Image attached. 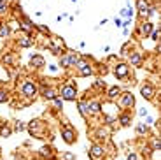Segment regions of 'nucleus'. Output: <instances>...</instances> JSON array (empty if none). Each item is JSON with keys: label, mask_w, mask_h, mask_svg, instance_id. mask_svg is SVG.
Returning a JSON list of instances; mask_svg holds the SVG:
<instances>
[{"label": "nucleus", "mask_w": 161, "mask_h": 160, "mask_svg": "<svg viewBox=\"0 0 161 160\" xmlns=\"http://www.w3.org/2000/svg\"><path fill=\"white\" fill-rule=\"evenodd\" d=\"M61 137H63V141H65L67 144H72V143L75 141V132H74V127L68 125V123H65V125H63Z\"/></svg>", "instance_id": "nucleus-1"}, {"label": "nucleus", "mask_w": 161, "mask_h": 160, "mask_svg": "<svg viewBox=\"0 0 161 160\" xmlns=\"http://www.w3.org/2000/svg\"><path fill=\"white\" fill-rule=\"evenodd\" d=\"M21 91H23V95L25 97H35L37 95V86H35V83H32V81H26V83H23V86H21Z\"/></svg>", "instance_id": "nucleus-2"}, {"label": "nucleus", "mask_w": 161, "mask_h": 160, "mask_svg": "<svg viewBox=\"0 0 161 160\" xmlns=\"http://www.w3.org/2000/svg\"><path fill=\"white\" fill-rule=\"evenodd\" d=\"M75 95H77V91H75V88H74L72 84H67V86H63V90H61V99H65V100H75Z\"/></svg>", "instance_id": "nucleus-3"}, {"label": "nucleus", "mask_w": 161, "mask_h": 160, "mask_svg": "<svg viewBox=\"0 0 161 160\" xmlns=\"http://www.w3.org/2000/svg\"><path fill=\"white\" fill-rule=\"evenodd\" d=\"M63 48H65V42H63L60 37H53V39H51V51H53L54 55H58Z\"/></svg>", "instance_id": "nucleus-4"}, {"label": "nucleus", "mask_w": 161, "mask_h": 160, "mask_svg": "<svg viewBox=\"0 0 161 160\" xmlns=\"http://www.w3.org/2000/svg\"><path fill=\"white\" fill-rule=\"evenodd\" d=\"M42 128V123L39 121V120H32L30 123H28V130H30V134L32 136H35V134H39Z\"/></svg>", "instance_id": "nucleus-5"}, {"label": "nucleus", "mask_w": 161, "mask_h": 160, "mask_svg": "<svg viewBox=\"0 0 161 160\" xmlns=\"http://www.w3.org/2000/svg\"><path fill=\"white\" fill-rule=\"evenodd\" d=\"M30 63H32L33 69H40V67H44L46 60H44V56H40V55H33L32 56V60H30Z\"/></svg>", "instance_id": "nucleus-6"}, {"label": "nucleus", "mask_w": 161, "mask_h": 160, "mask_svg": "<svg viewBox=\"0 0 161 160\" xmlns=\"http://www.w3.org/2000/svg\"><path fill=\"white\" fill-rule=\"evenodd\" d=\"M128 65H124V63H119V65H116V70H114V74L117 77H126L128 76Z\"/></svg>", "instance_id": "nucleus-7"}, {"label": "nucleus", "mask_w": 161, "mask_h": 160, "mask_svg": "<svg viewBox=\"0 0 161 160\" xmlns=\"http://www.w3.org/2000/svg\"><path fill=\"white\" fill-rule=\"evenodd\" d=\"M121 104L124 106V107H131L135 104V97H133L131 93H124V95H121Z\"/></svg>", "instance_id": "nucleus-8"}, {"label": "nucleus", "mask_w": 161, "mask_h": 160, "mask_svg": "<svg viewBox=\"0 0 161 160\" xmlns=\"http://www.w3.org/2000/svg\"><path fill=\"white\" fill-rule=\"evenodd\" d=\"M91 158L93 160H98L100 157H103V148L100 146V144H95V146L91 148Z\"/></svg>", "instance_id": "nucleus-9"}, {"label": "nucleus", "mask_w": 161, "mask_h": 160, "mask_svg": "<svg viewBox=\"0 0 161 160\" xmlns=\"http://www.w3.org/2000/svg\"><path fill=\"white\" fill-rule=\"evenodd\" d=\"M142 97L144 99H152L154 97V88L151 84H144V86H142Z\"/></svg>", "instance_id": "nucleus-10"}, {"label": "nucleus", "mask_w": 161, "mask_h": 160, "mask_svg": "<svg viewBox=\"0 0 161 160\" xmlns=\"http://www.w3.org/2000/svg\"><path fill=\"white\" fill-rule=\"evenodd\" d=\"M40 155H42V157H47V158H53V157H54L53 150H51L49 146H44V148H42V150H40Z\"/></svg>", "instance_id": "nucleus-11"}, {"label": "nucleus", "mask_w": 161, "mask_h": 160, "mask_svg": "<svg viewBox=\"0 0 161 160\" xmlns=\"http://www.w3.org/2000/svg\"><path fill=\"white\" fill-rule=\"evenodd\" d=\"M130 62H131V65H140V63H142V56H140L138 53H133V55L130 56Z\"/></svg>", "instance_id": "nucleus-12"}, {"label": "nucleus", "mask_w": 161, "mask_h": 160, "mask_svg": "<svg viewBox=\"0 0 161 160\" xmlns=\"http://www.w3.org/2000/svg\"><path fill=\"white\" fill-rule=\"evenodd\" d=\"M33 44V41L30 39V37H23V39H19V46L21 48H30Z\"/></svg>", "instance_id": "nucleus-13"}, {"label": "nucleus", "mask_w": 161, "mask_h": 160, "mask_svg": "<svg viewBox=\"0 0 161 160\" xmlns=\"http://www.w3.org/2000/svg\"><path fill=\"white\" fill-rule=\"evenodd\" d=\"M44 97L47 99V100H53V99L56 97V91L53 90V88H46V90H44Z\"/></svg>", "instance_id": "nucleus-14"}, {"label": "nucleus", "mask_w": 161, "mask_h": 160, "mask_svg": "<svg viewBox=\"0 0 161 160\" xmlns=\"http://www.w3.org/2000/svg\"><path fill=\"white\" fill-rule=\"evenodd\" d=\"M140 30H142V34H144V35H149V34H151V30H152V23H149V21L144 23Z\"/></svg>", "instance_id": "nucleus-15"}, {"label": "nucleus", "mask_w": 161, "mask_h": 160, "mask_svg": "<svg viewBox=\"0 0 161 160\" xmlns=\"http://www.w3.org/2000/svg\"><path fill=\"white\" fill-rule=\"evenodd\" d=\"M60 65H61L63 69H68L70 67V60H68V55H63L60 58Z\"/></svg>", "instance_id": "nucleus-16"}, {"label": "nucleus", "mask_w": 161, "mask_h": 160, "mask_svg": "<svg viewBox=\"0 0 161 160\" xmlns=\"http://www.w3.org/2000/svg\"><path fill=\"white\" fill-rule=\"evenodd\" d=\"M119 121H121V125L128 127L130 123H131V118H130V114H121V118H119Z\"/></svg>", "instance_id": "nucleus-17"}, {"label": "nucleus", "mask_w": 161, "mask_h": 160, "mask_svg": "<svg viewBox=\"0 0 161 160\" xmlns=\"http://www.w3.org/2000/svg\"><path fill=\"white\" fill-rule=\"evenodd\" d=\"M68 60H70V67H74L79 62V55L77 53H68Z\"/></svg>", "instance_id": "nucleus-18"}, {"label": "nucleus", "mask_w": 161, "mask_h": 160, "mask_svg": "<svg viewBox=\"0 0 161 160\" xmlns=\"http://www.w3.org/2000/svg\"><path fill=\"white\" fill-rule=\"evenodd\" d=\"M11 132H12V130H11L9 127H5V125L0 127V136H2V137H9V136H11Z\"/></svg>", "instance_id": "nucleus-19"}, {"label": "nucleus", "mask_w": 161, "mask_h": 160, "mask_svg": "<svg viewBox=\"0 0 161 160\" xmlns=\"http://www.w3.org/2000/svg\"><path fill=\"white\" fill-rule=\"evenodd\" d=\"M9 34H11V28L7 25H0V37H7Z\"/></svg>", "instance_id": "nucleus-20"}, {"label": "nucleus", "mask_w": 161, "mask_h": 160, "mask_svg": "<svg viewBox=\"0 0 161 160\" xmlns=\"http://www.w3.org/2000/svg\"><path fill=\"white\" fill-rule=\"evenodd\" d=\"M119 93H121V90H119L117 86H112L110 90H109V97H110V99H116Z\"/></svg>", "instance_id": "nucleus-21"}, {"label": "nucleus", "mask_w": 161, "mask_h": 160, "mask_svg": "<svg viewBox=\"0 0 161 160\" xmlns=\"http://www.w3.org/2000/svg\"><path fill=\"white\" fill-rule=\"evenodd\" d=\"M88 109L91 113H100V104L98 102H91V104H88Z\"/></svg>", "instance_id": "nucleus-22"}, {"label": "nucleus", "mask_w": 161, "mask_h": 160, "mask_svg": "<svg viewBox=\"0 0 161 160\" xmlns=\"http://www.w3.org/2000/svg\"><path fill=\"white\" fill-rule=\"evenodd\" d=\"M9 11V6H7L5 0H0V14H5Z\"/></svg>", "instance_id": "nucleus-23"}, {"label": "nucleus", "mask_w": 161, "mask_h": 160, "mask_svg": "<svg viewBox=\"0 0 161 160\" xmlns=\"http://www.w3.org/2000/svg\"><path fill=\"white\" fill-rule=\"evenodd\" d=\"M91 72H93V69H91L89 65H86L84 69H81V76H89Z\"/></svg>", "instance_id": "nucleus-24"}, {"label": "nucleus", "mask_w": 161, "mask_h": 160, "mask_svg": "<svg viewBox=\"0 0 161 160\" xmlns=\"http://www.w3.org/2000/svg\"><path fill=\"white\" fill-rule=\"evenodd\" d=\"M79 109H81V113H82V114H88V113H89V109H88V104H86V102H81V104H79Z\"/></svg>", "instance_id": "nucleus-25"}, {"label": "nucleus", "mask_w": 161, "mask_h": 160, "mask_svg": "<svg viewBox=\"0 0 161 160\" xmlns=\"http://www.w3.org/2000/svg\"><path fill=\"white\" fill-rule=\"evenodd\" d=\"M137 132H138V134H145L147 132V125H145V123H140V125L137 127Z\"/></svg>", "instance_id": "nucleus-26"}, {"label": "nucleus", "mask_w": 161, "mask_h": 160, "mask_svg": "<svg viewBox=\"0 0 161 160\" xmlns=\"http://www.w3.org/2000/svg\"><path fill=\"white\" fill-rule=\"evenodd\" d=\"M14 130H18V132L25 130V123H23V121H16V125H14Z\"/></svg>", "instance_id": "nucleus-27"}, {"label": "nucleus", "mask_w": 161, "mask_h": 160, "mask_svg": "<svg viewBox=\"0 0 161 160\" xmlns=\"http://www.w3.org/2000/svg\"><path fill=\"white\" fill-rule=\"evenodd\" d=\"M4 102H7V93L5 91H0V104H4Z\"/></svg>", "instance_id": "nucleus-28"}, {"label": "nucleus", "mask_w": 161, "mask_h": 160, "mask_svg": "<svg viewBox=\"0 0 161 160\" xmlns=\"http://www.w3.org/2000/svg\"><path fill=\"white\" fill-rule=\"evenodd\" d=\"M53 100H54V104L58 106V107H61V106H63V99L61 97H54Z\"/></svg>", "instance_id": "nucleus-29"}, {"label": "nucleus", "mask_w": 161, "mask_h": 160, "mask_svg": "<svg viewBox=\"0 0 161 160\" xmlns=\"http://www.w3.org/2000/svg\"><path fill=\"white\" fill-rule=\"evenodd\" d=\"M74 158H75V155L74 153H65L63 155V160H74Z\"/></svg>", "instance_id": "nucleus-30"}, {"label": "nucleus", "mask_w": 161, "mask_h": 160, "mask_svg": "<svg viewBox=\"0 0 161 160\" xmlns=\"http://www.w3.org/2000/svg\"><path fill=\"white\" fill-rule=\"evenodd\" d=\"M95 86H96V88H105V83L102 81V79H98L96 83H95Z\"/></svg>", "instance_id": "nucleus-31"}, {"label": "nucleus", "mask_w": 161, "mask_h": 160, "mask_svg": "<svg viewBox=\"0 0 161 160\" xmlns=\"http://www.w3.org/2000/svg\"><path fill=\"white\" fill-rule=\"evenodd\" d=\"M4 62H5V63H12V56L5 55V56H4Z\"/></svg>", "instance_id": "nucleus-32"}, {"label": "nucleus", "mask_w": 161, "mask_h": 160, "mask_svg": "<svg viewBox=\"0 0 161 160\" xmlns=\"http://www.w3.org/2000/svg\"><path fill=\"white\" fill-rule=\"evenodd\" d=\"M152 146H154V150L158 151V150H159V146H161V144H159V139H154V144H152Z\"/></svg>", "instance_id": "nucleus-33"}, {"label": "nucleus", "mask_w": 161, "mask_h": 160, "mask_svg": "<svg viewBox=\"0 0 161 160\" xmlns=\"http://www.w3.org/2000/svg\"><path fill=\"white\" fill-rule=\"evenodd\" d=\"M138 114H140V116H147V109H140Z\"/></svg>", "instance_id": "nucleus-34"}, {"label": "nucleus", "mask_w": 161, "mask_h": 160, "mask_svg": "<svg viewBox=\"0 0 161 160\" xmlns=\"http://www.w3.org/2000/svg\"><path fill=\"white\" fill-rule=\"evenodd\" d=\"M128 160H137V155H135V153H130V155H128Z\"/></svg>", "instance_id": "nucleus-35"}, {"label": "nucleus", "mask_w": 161, "mask_h": 160, "mask_svg": "<svg viewBox=\"0 0 161 160\" xmlns=\"http://www.w3.org/2000/svg\"><path fill=\"white\" fill-rule=\"evenodd\" d=\"M42 30V32H44V34H49V28H46V27H39Z\"/></svg>", "instance_id": "nucleus-36"}, {"label": "nucleus", "mask_w": 161, "mask_h": 160, "mask_svg": "<svg viewBox=\"0 0 161 160\" xmlns=\"http://www.w3.org/2000/svg\"><path fill=\"white\" fill-rule=\"evenodd\" d=\"M158 34H159V32H158V30H156V32H152V39H154V41H156V39H158Z\"/></svg>", "instance_id": "nucleus-37"}, {"label": "nucleus", "mask_w": 161, "mask_h": 160, "mask_svg": "<svg viewBox=\"0 0 161 160\" xmlns=\"http://www.w3.org/2000/svg\"><path fill=\"white\" fill-rule=\"evenodd\" d=\"M116 25H117V27H123V23H121V20H119V18H116Z\"/></svg>", "instance_id": "nucleus-38"}]
</instances>
